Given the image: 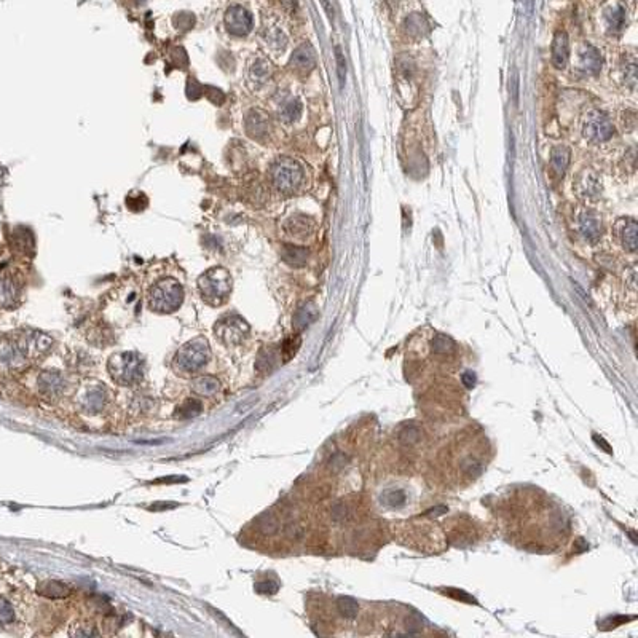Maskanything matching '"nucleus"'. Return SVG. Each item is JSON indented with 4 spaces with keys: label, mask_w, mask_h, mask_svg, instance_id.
Listing matches in <instances>:
<instances>
[{
    "label": "nucleus",
    "mask_w": 638,
    "mask_h": 638,
    "mask_svg": "<svg viewBox=\"0 0 638 638\" xmlns=\"http://www.w3.org/2000/svg\"><path fill=\"white\" fill-rule=\"evenodd\" d=\"M506 538L527 551L552 552L568 538V519L551 496L536 489H519L496 511Z\"/></svg>",
    "instance_id": "f257e3e1"
},
{
    "label": "nucleus",
    "mask_w": 638,
    "mask_h": 638,
    "mask_svg": "<svg viewBox=\"0 0 638 638\" xmlns=\"http://www.w3.org/2000/svg\"><path fill=\"white\" fill-rule=\"evenodd\" d=\"M490 458V442L485 436L473 429H464L442 447L436 458L433 474L444 487H468L484 474Z\"/></svg>",
    "instance_id": "f03ea898"
},
{
    "label": "nucleus",
    "mask_w": 638,
    "mask_h": 638,
    "mask_svg": "<svg viewBox=\"0 0 638 638\" xmlns=\"http://www.w3.org/2000/svg\"><path fill=\"white\" fill-rule=\"evenodd\" d=\"M393 535L401 544L420 552H440L447 544V536L438 522L424 517L394 524Z\"/></svg>",
    "instance_id": "7ed1b4c3"
},
{
    "label": "nucleus",
    "mask_w": 638,
    "mask_h": 638,
    "mask_svg": "<svg viewBox=\"0 0 638 638\" xmlns=\"http://www.w3.org/2000/svg\"><path fill=\"white\" fill-rule=\"evenodd\" d=\"M198 292L206 304L219 306L232 292V276L223 267H214L198 278Z\"/></svg>",
    "instance_id": "20e7f679"
},
{
    "label": "nucleus",
    "mask_w": 638,
    "mask_h": 638,
    "mask_svg": "<svg viewBox=\"0 0 638 638\" xmlns=\"http://www.w3.org/2000/svg\"><path fill=\"white\" fill-rule=\"evenodd\" d=\"M270 179L273 187H275L279 193L290 195L297 192L300 188L302 182H304V168L292 158L283 156L278 158L275 163L270 168Z\"/></svg>",
    "instance_id": "39448f33"
},
{
    "label": "nucleus",
    "mask_w": 638,
    "mask_h": 638,
    "mask_svg": "<svg viewBox=\"0 0 638 638\" xmlns=\"http://www.w3.org/2000/svg\"><path fill=\"white\" fill-rule=\"evenodd\" d=\"M184 289L176 279L165 278L155 283L149 292V305L156 313H172L181 306Z\"/></svg>",
    "instance_id": "423d86ee"
},
{
    "label": "nucleus",
    "mask_w": 638,
    "mask_h": 638,
    "mask_svg": "<svg viewBox=\"0 0 638 638\" xmlns=\"http://www.w3.org/2000/svg\"><path fill=\"white\" fill-rule=\"evenodd\" d=\"M109 373L119 385H133L142 377V361L134 353L115 355L109 361Z\"/></svg>",
    "instance_id": "0eeeda50"
},
{
    "label": "nucleus",
    "mask_w": 638,
    "mask_h": 638,
    "mask_svg": "<svg viewBox=\"0 0 638 638\" xmlns=\"http://www.w3.org/2000/svg\"><path fill=\"white\" fill-rule=\"evenodd\" d=\"M209 361V345L205 339H195L182 346L176 355V367L179 371L193 373L206 366Z\"/></svg>",
    "instance_id": "6e6552de"
},
{
    "label": "nucleus",
    "mask_w": 638,
    "mask_h": 638,
    "mask_svg": "<svg viewBox=\"0 0 638 638\" xmlns=\"http://www.w3.org/2000/svg\"><path fill=\"white\" fill-rule=\"evenodd\" d=\"M614 134V126L607 114L602 110H592L584 117L583 136L589 142H607Z\"/></svg>",
    "instance_id": "1a4fd4ad"
},
{
    "label": "nucleus",
    "mask_w": 638,
    "mask_h": 638,
    "mask_svg": "<svg viewBox=\"0 0 638 638\" xmlns=\"http://www.w3.org/2000/svg\"><path fill=\"white\" fill-rule=\"evenodd\" d=\"M249 326L243 318L237 315H230L222 318L214 326L216 337L225 345H238L249 335Z\"/></svg>",
    "instance_id": "9d476101"
},
{
    "label": "nucleus",
    "mask_w": 638,
    "mask_h": 638,
    "mask_svg": "<svg viewBox=\"0 0 638 638\" xmlns=\"http://www.w3.org/2000/svg\"><path fill=\"white\" fill-rule=\"evenodd\" d=\"M15 341H16V345H18L21 355L32 357V359H38V357L43 356L45 353L52 348V343H53V340L50 339L48 335L37 332V330H31V332L21 334Z\"/></svg>",
    "instance_id": "9b49d317"
},
{
    "label": "nucleus",
    "mask_w": 638,
    "mask_h": 638,
    "mask_svg": "<svg viewBox=\"0 0 638 638\" xmlns=\"http://www.w3.org/2000/svg\"><path fill=\"white\" fill-rule=\"evenodd\" d=\"M223 24L228 34L235 37H246L253 29V16L242 5H233L225 11Z\"/></svg>",
    "instance_id": "f8f14e48"
},
{
    "label": "nucleus",
    "mask_w": 638,
    "mask_h": 638,
    "mask_svg": "<svg viewBox=\"0 0 638 638\" xmlns=\"http://www.w3.org/2000/svg\"><path fill=\"white\" fill-rule=\"evenodd\" d=\"M244 128L249 138L262 142L270 134V119L262 109H251L244 117Z\"/></svg>",
    "instance_id": "ddd939ff"
},
{
    "label": "nucleus",
    "mask_w": 638,
    "mask_h": 638,
    "mask_svg": "<svg viewBox=\"0 0 638 638\" xmlns=\"http://www.w3.org/2000/svg\"><path fill=\"white\" fill-rule=\"evenodd\" d=\"M574 190L583 200L597 201L602 193V182L594 171L586 170L576 179Z\"/></svg>",
    "instance_id": "4468645a"
},
{
    "label": "nucleus",
    "mask_w": 638,
    "mask_h": 638,
    "mask_svg": "<svg viewBox=\"0 0 638 638\" xmlns=\"http://www.w3.org/2000/svg\"><path fill=\"white\" fill-rule=\"evenodd\" d=\"M273 75V67L268 63L265 58H257L248 67V74H246V80L248 85L254 89L264 88Z\"/></svg>",
    "instance_id": "2eb2a0df"
},
{
    "label": "nucleus",
    "mask_w": 638,
    "mask_h": 638,
    "mask_svg": "<svg viewBox=\"0 0 638 638\" xmlns=\"http://www.w3.org/2000/svg\"><path fill=\"white\" fill-rule=\"evenodd\" d=\"M578 227L586 242L595 243L602 237V232H603L602 219L595 214L594 211L584 209L583 212H581L578 217Z\"/></svg>",
    "instance_id": "dca6fc26"
},
{
    "label": "nucleus",
    "mask_w": 638,
    "mask_h": 638,
    "mask_svg": "<svg viewBox=\"0 0 638 638\" xmlns=\"http://www.w3.org/2000/svg\"><path fill=\"white\" fill-rule=\"evenodd\" d=\"M290 69H294L299 74H309L316 67V53L311 45L304 43L295 50L289 61Z\"/></svg>",
    "instance_id": "f3484780"
},
{
    "label": "nucleus",
    "mask_w": 638,
    "mask_h": 638,
    "mask_svg": "<svg viewBox=\"0 0 638 638\" xmlns=\"http://www.w3.org/2000/svg\"><path fill=\"white\" fill-rule=\"evenodd\" d=\"M578 67L586 75H597L602 71V56L597 48L584 43L578 53Z\"/></svg>",
    "instance_id": "a211bd4d"
},
{
    "label": "nucleus",
    "mask_w": 638,
    "mask_h": 638,
    "mask_svg": "<svg viewBox=\"0 0 638 638\" xmlns=\"http://www.w3.org/2000/svg\"><path fill=\"white\" fill-rule=\"evenodd\" d=\"M284 228H286L289 237H292L295 239H306L311 237L313 232H315V221L309 216L297 214L289 217Z\"/></svg>",
    "instance_id": "6ab92c4d"
},
{
    "label": "nucleus",
    "mask_w": 638,
    "mask_h": 638,
    "mask_svg": "<svg viewBox=\"0 0 638 638\" xmlns=\"http://www.w3.org/2000/svg\"><path fill=\"white\" fill-rule=\"evenodd\" d=\"M551 56H552L554 67H557V69H563V67L567 66L568 58H570V43H568V36L563 31H558L556 34V37H554Z\"/></svg>",
    "instance_id": "aec40b11"
},
{
    "label": "nucleus",
    "mask_w": 638,
    "mask_h": 638,
    "mask_svg": "<svg viewBox=\"0 0 638 638\" xmlns=\"http://www.w3.org/2000/svg\"><path fill=\"white\" fill-rule=\"evenodd\" d=\"M603 20H605V26L609 36H621V32L625 27V10L623 5H611L603 13Z\"/></svg>",
    "instance_id": "412c9836"
},
{
    "label": "nucleus",
    "mask_w": 638,
    "mask_h": 638,
    "mask_svg": "<svg viewBox=\"0 0 638 638\" xmlns=\"http://www.w3.org/2000/svg\"><path fill=\"white\" fill-rule=\"evenodd\" d=\"M20 302V289L10 276H0V306L15 309Z\"/></svg>",
    "instance_id": "4be33fe9"
},
{
    "label": "nucleus",
    "mask_w": 638,
    "mask_h": 638,
    "mask_svg": "<svg viewBox=\"0 0 638 638\" xmlns=\"http://www.w3.org/2000/svg\"><path fill=\"white\" fill-rule=\"evenodd\" d=\"M618 232L619 239L624 249H628L629 253H635L638 244V233H637V222L634 219H623L618 222Z\"/></svg>",
    "instance_id": "5701e85b"
},
{
    "label": "nucleus",
    "mask_w": 638,
    "mask_h": 638,
    "mask_svg": "<svg viewBox=\"0 0 638 638\" xmlns=\"http://www.w3.org/2000/svg\"><path fill=\"white\" fill-rule=\"evenodd\" d=\"M279 119L284 123H294L300 119L302 115V103L297 98H288L279 104L278 109Z\"/></svg>",
    "instance_id": "b1692460"
},
{
    "label": "nucleus",
    "mask_w": 638,
    "mask_h": 638,
    "mask_svg": "<svg viewBox=\"0 0 638 638\" xmlns=\"http://www.w3.org/2000/svg\"><path fill=\"white\" fill-rule=\"evenodd\" d=\"M281 255L283 260L290 267H304L309 260V251L294 244H284Z\"/></svg>",
    "instance_id": "393cba45"
},
{
    "label": "nucleus",
    "mask_w": 638,
    "mask_h": 638,
    "mask_svg": "<svg viewBox=\"0 0 638 638\" xmlns=\"http://www.w3.org/2000/svg\"><path fill=\"white\" fill-rule=\"evenodd\" d=\"M570 166V149L565 145H558L551 154V168L558 177H562L567 172Z\"/></svg>",
    "instance_id": "a878e982"
},
{
    "label": "nucleus",
    "mask_w": 638,
    "mask_h": 638,
    "mask_svg": "<svg viewBox=\"0 0 638 638\" xmlns=\"http://www.w3.org/2000/svg\"><path fill=\"white\" fill-rule=\"evenodd\" d=\"M38 383H40L42 393L48 394V396L58 394L64 388L63 377H61V375L56 373V372H45V373H42L40 380H38Z\"/></svg>",
    "instance_id": "bb28decb"
},
{
    "label": "nucleus",
    "mask_w": 638,
    "mask_h": 638,
    "mask_svg": "<svg viewBox=\"0 0 638 638\" xmlns=\"http://www.w3.org/2000/svg\"><path fill=\"white\" fill-rule=\"evenodd\" d=\"M37 592L47 598H64L71 595V589L66 584L59 583V581H47L38 586Z\"/></svg>",
    "instance_id": "cd10ccee"
},
{
    "label": "nucleus",
    "mask_w": 638,
    "mask_h": 638,
    "mask_svg": "<svg viewBox=\"0 0 638 638\" xmlns=\"http://www.w3.org/2000/svg\"><path fill=\"white\" fill-rule=\"evenodd\" d=\"M192 388H193V391H195V393H197V394L209 397V396H214V394L217 393V391L221 390V383L217 382L216 378H212V377H208V375H205V377H200V378H197V380H193Z\"/></svg>",
    "instance_id": "c85d7f7f"
},
{
    "label": "nucleus",
    "mask_w": 638,
    "mask_h": 638,
    "mask_svg": "<svg viewBox=\"0 0 638 638\" xmlns=\"http://www.w3.org/2000/svg\"><path fill=\"white\" fill-rule=\"evenodd\" d=\"M406 29L410 37L422 38L424 34L428 32V26H426V21H424L423 16L412 15L406 22Z\"/></svg>",
    "instance_id": "c756f323"
},
{
    "label": "nucleus",
    "mask_w": 638,
    "mask_h": 638,
    "mask_svg": "<svg viewBox=\"0 0 638 638\" xmlns=\"http://www.w3.org/2000/svg\"><path fill=\"white\" fill-rule=\"evenodd\" d=\"M265 42L268 47L273 50H284L288 43V37L284 36V32L281 29H278V27H270V29L265 32Z\"/></svg>",
    "instance_id": "7c9ffc66"
},
{
    "label": "nucleus",
    "mask_w": 638,
    "mask_h": 638,
    "mask_svg": "<svg viewBox=\"0 0 638 638\" xmlns=\"http://www.w3.org/2000/svg\"><path fill=\"white\" fill-rule=\"evenodd\" d=\"M315 316H316V313L313 311V309L310 305L302 306V309L297 311V315H295V318H294L295 327L305 329L313 321V319H315Z\"/></svg>",
    "instance_id": "2f4dec72"
},
{
    "label": "nucleus",
    "mask_w": 638,
    "mask_h": 638,
    "mask_svg": "<svg viewBox=\"0 0 638 638\" xmlns=\"http://www.w3.org/2000/svg\"><path fill=\"white\" fill-rule=\"evenodd\" d=\"M201 412V404L197 401V399H188L186 404H184L181 408H179L177 413H176V417L179 418H182V420H188V418H193V417H197L198 413Z\"/></svg>",
    "instance_id": "473e14b6"
},
{
    "label": "nucleus",
    "mask_w": 638,
    "mask_h": 638,
    "mask_svg": "<svg viewBox=\"0 0 638 638\" xmlns=\"http://www.w3.org/2000/svg\"><path fill=\"white\" fill-rule=\"evenodd\" d=\"M104 391L103 393H98V390H91V391H88V393L85 394V406L88 408H91L93 412H96L99 410L101 407H103L104 404V401H105V397H104Z\"/></svg>",
    "instance_id": "72a5a7b5"
},
{
    "label": "nucleus",
    "mask_w": 638,
    "mask_h": 638,
    "mask_svg": "<svg viewBox=\"0 0 638 638\" xmlns=\"http://www.w3.org/2000/svg\"><path fill=\"white\" fill-rule=\"evenodd\" d=\"M259 527H260L262 533H265V535H273V533H276L278 528H279L278 519H276L275 516H272V514H265V516L260 519Z\"/></svg>",
    "instance_id": "f704fd0d"
},
{
    "label": "nucleus",
    "mask_w": 638,
    "mask_h": 638,
    "mask_svg": "<svg viewBox=\"0 0 638 638\" xmlns=\"http://www.w3.org/2000/svg\"><path fill=\"white\" fill-rule=\"evenodd\" d=\"M13 619H15L13 607L10 605L8 600L0 598V625H7L10 623H13Z\"/></svg>",
    "instance_id": "c9c22d12"
},
{
    "label": "nucleus",
    "mask_w": 638,
    "mask_h": 638,
    "mask_svg": "<svg viewBox=\"0 0 638 638\" xmlns=\"http://www.w3.org/2000/svg\"><path fill=\"white\" fill-rule=\"evenodd\" d=\"M299 346H300V339H299V337H295V339H288L286 341H284L283 350H281L283 359H284V361L292 359V356L295 355V353H297Z\"/></svg>",
    "instance_id": "e433bc0d"
},
{
    "label": "nucleus",
    "mask_w": 638,
    "mask_h": 638,
    "mask_svg": "<svg viewBox=\"0 0 638 638\" xmlns=\"http://www.w3.org/2000/svg\"><path fill=\"white\" fill-rule=\"evenodd\" d=\"M624 77H625V82H629V85L634 88L635 87V83H637V63H635V58H630V61H628V63H625V69H624Z\"/></svg>",
    "instance_id": "4c0bfd02"
},
{
    "label": "nucleus",
    "mask_w": 638,
    "mask_h": 638,
    "mask_svg": "<svg viewBox=\"0 0 638 638\" xmlns=\"http://www.w3.org/2000/svg\"><path fill=\"white\" fill-rule=\"evenodd\" d=\"M335 56H337L339 78H340V83H341V85H343V83H345V75H346V66H345V58H343V54H341L340 48L335 50Z\"/></svg>",
    "instance_id": "58836bf2"
},
{
    "label": "nucleus",
    "mask_w": 638,
    "mask_h": 638,
    "mask_svg": "<svg viewBox=\"0 0 638 638\" xmlns=\"http://www.w3.org/2000/svg\"><path fill=\"white\" fill-rule=\"evenodd\" d=\"M268 587H272V589L278 591V587H276L275 583H262V584H257V591H259V592H265V594H272V591L268 589Z\"/></svg>",
    "instance_id": "ea45409f"
}]
</instances>
